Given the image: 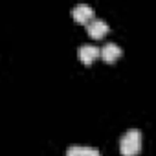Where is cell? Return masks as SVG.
Returning a JSON list of instances; mask_svg holds the SVG:
<instances>
[{"instance_id":"cell-3","label":"cell","mask_w":156,"mask_h":156,"mask_svg":"<svg viewBox=\"0 0 156 156\" xmlns=\"http://www.w3.org/2000/svg\"><path fill=\"white\" fill-rule=\"evenodd\" d=\"M72 17L75 22H90L94 19V8L88 4H77L72 9Z\"/></svg>"},{"instance_id":"cell-6","label":"cell","mask_w":156,"mask_h":156,"mask_svg":"<svg viewBox=\"0 0 156 156\" xmlns=\"http://www.w3.org/2000/svg\"><path fill=\"white\" fill-rule=\"evenodd\" d=\"M81 154H83V147L81 145H72L66 151V156H81Z\"/></svg>"},{"instance_id":"cell-4","label":"cell","mask_w":156,"mask_h":156,"mask_svg":"<svg viewBox=\"0 0 156 156\" xmlns=\"http://www.w3.org/2000/svg\"><path fill=\"white\" fill-rule=\"evenodd\" d=\"M123 50L116 44V42H107L101 50H99V55L107 61V62H116L119 57H121Z\"/></svg>"},{"instance_id":"cell-1","label":"cell","mask_w":156,"mask_h":156,"mask_svg":"<svg viewBox=\"0 0 156 156\" xmlns=\"http://www.w3.org/2000/svg\"><path fill=\"white\" fill-rule=\"evenodd\" d=\"M141 151V132L138 129H129L119 140V152L123 156H138Z\"/></svg>"},{"instance_id":"cell-7","label":"cell","mask_w":156,"mask_h":156,"mask_svg":"<svg viewBox=\"0 0 156 156\" xmlns=\"http://www.w3.org/2000/svg\"><path fill=\"white\" fill-rule=\"evenodd\" d=\"M81 156H101V152L98 149H92V147H83V154Z\"/></svg>"},{"instance_id":"cell-2","label":"cell","mask_w":156,"mask_h":156,"mask_svg":"<svg viewBox=\"0 0 156 156\" xmlns=\"http://www.w3.org/2000/svg\"><path fill=\"white\" fill-rule=\"evenodd\" d=\"M108 24L103 20V19H92L88 24H87V31H88V35L90 37H94V39H101V37H105L107 33H108Z\"/></svg>"},{"instance_id":"cell-5","label":"cell","mask_w":156,"mask_h":156,"mask_svg":"<svg viewBox=\"0 0 156 156\" xmlns=\"http://www.w3.org/2000/svg\"><path fill=\"white\" fill-rule=\"evenodd\" d=\"M77 55H79V59H81L85 64H90L94 59H98V55H99V48L94 46V44H83L79 50H77Z\"/></svg>"}]
</instances>
